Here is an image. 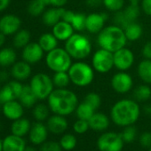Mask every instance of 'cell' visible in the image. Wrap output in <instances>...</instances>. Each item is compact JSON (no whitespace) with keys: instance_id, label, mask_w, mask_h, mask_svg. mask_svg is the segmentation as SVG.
Returning a JSON list of instances; mask_svg holds the SVG:
<instances>
[{"instance_id":"6da1fadb","label":"cell","mask_w":151,"mask_h":151,"mask_svg":"<svg viewBox=\"0 0 151 151\" xmlns=\"http://www.w3.org/2000/svg\"><path fill=\"white\" fill-rule=\"evenodd\" d=\"M110 119L118 127L133 125L140 116L139 102L132 99H122L111 107Z\"/></svg>"},{"instance_id":"7a4b0ae2","label":"cell","mask_w":151,"mask_h":151,"mask_svg":"<svg viewBox=\"0 0 151 151\" xmlns=\"http://www.w3.org/2000/svg\"><path fill=\"white\" fill-rule=\"evenodd\" d=\"M78 103L77 94L67 88H56L47 98V105L51 112L63 116L74 113Z\"/></svg>"},{"instance_id":"3957f363","label":"cell","mask_w":151,"mask_h":151,"mask_svg":"<svg viewBox=\"0 0 151 151\" xmlns=\"http://www.w3.org/2000/svg\"><path fill=\"white\" fill-rule=\"evenodd\" d=\"M127 41L124 29L115 24L104 27L97 37L100 47L111 52L124 47Z\"/></svg>"},{"instance_id":"277c9868","label":"cell","mask_w":151,"mask_h":151,"mask_svg":"<svg viewBox=\"0 0 151 151\" xmlns=\"http://www.w3.org/2000/svg\"><path fill=\"white\" fill-rule=\"evenodd\" d=\"M92 48L90 39L80 33H74L65 42V50L72 59L78 60L87 58L92 52Z\"/></svg>"},{"instance_id":"5b68a950","label":"cell","mask_w":151,"mask_h":151,"mask_svg":"<svg viewBox=\"0 0 151 151\" xmlns=\"http://www.w3.org/2000/svg\"><path fill=\"white\" fill-rule=\"evenodd\" d=\"M94 71L92 65L79 60L72 63L68 73L73 85L78 87H86L93 82Z\"/></svg>"},{"instance_id":"8992f818","label":"cell","mask_w":151,"mask_h":151,"mask_svg":"<svg viewBox=\"0 0 151 151\" xmlns=\"http://www.w3.org/2000/svg\"><path fill=\"white\" fill-rule=\"evenodd\" d=\"M45 64L53 72H68L72 65V58L65 48L56 47L47 52Z\"/></svg>"},{"instance_id":"52a82bcc","label":"cell","mask_w":151,"mask_h":151,"mask_svg":"<svg viewBox=\"0 0 151 151\" xmlns=\"http://www.w3.org/2000/svg\"><path fill=\"white\" fill-rule=\"evenodd\" d=\"M29 86L39 101L47 100L54 90L52 78L45 73H37L30 79Z\"/></svg>"},{"instance_id":"ba28073f","label":"cell","mask_w":151,"mask_h":151,"mask_svg":"<svg viewBox=\"0 0 151 151\" xmlns=\"http://www.w3.org/2000/svg\"><path fill=\"white\" fill-rule=\"evenodd\" d=\"M124 144L121 133L112 131L102 132L96 141L99 151H123Z\"/></svg>"},{"instance_id":"9c48e42d","label":"cell","mask_w":151,"mask_h":151,"mask_svg":"<svg viewBox=\"0 0 151 151\" xmlns=\"http://www.w3.org/2000/svg\"><path fill=\"white\" fill-rule=\"evenodd\" d=\"M92 66L95 71L101 74H106L109 72L114 68L113 52L100 48L93 55Z\"/></svg>"},{"instance_id":"30bf717a","label":"cell","mask_w":151,"mask_h":151,"mask_svg":"<svg viewBox=\"0 0 151 151\" xmlns=\"http://www.w3.org/2000/svg\"><path fill=\"white\" fill-rule=\"evenodd\" d=\"M110 85L116 93L119 94H125L132 90L133 86V80L131 75L125 71H120L112 77Z\"/></svg>"},{"instance_id":"8fae6325","label":"cell","mask_w":151,"mask_h":151,"mask_svg":"<svg viewBox=\"0 0 151 151\" xmlns=\"http://www.w3.org/2000/svg\"><path fill=\"white\" fill-rule=\"evenodd\" d=\"M23 85L17 80L8 81L0 89V104H4L7 101L19 100L22 93Z\"/></svg>"},{"instance_id":"7c38bea8","label":"cell","mask_w":151,"mask_h":151,"mask_svg":"<svg viewBox=\"0 0 151 151\" xmlns=\"http://www.w3.org/2000/svg\"><path fill=\"white\" fill-rule=\"evenodd\" d=\"M114 67L120 71H126L131 68L134 63V54L125 46L113 52Z\"/></svg>"},{"instance_id":"4fadbf2b","label":"cell","mask_w":151,"mask_h":151,"mask_svg":"<svg viewBox=\"0 0 151 151\" xmlns=\"http://www.w3.org/2000/svg\"><path fill=\"white\" fill-rule=\"evenodd\" d=\"M22 20L19 16L12 14H5L0 18V32L6 36L14 35L21 29Z\"/></svg>"},{"instance_id":"5bb4252c","label":"cell","mask_w":151,"mask_h":151,"mask_svg":"<svg viewBox=\"0 0 151 151\" xmlns=\"http://www.w3.org/2000/svg\"><path fill=\"white\" fill-rule=\"evenodd\" d=\"M48 135L49 131L46 124H45L44 122L37 121L32 124L30 131L28 134L29 141L34 146H41L47 140Z\"/></svg>"},{"instance_id":"9a60e30c","label":"cell","mask_w":151,"mask_h":151,"mask_svg":"<svg viewBox=\"0 0 151 151\" xmlns=\"http://www.w3.org/2000/svg\"><path fill=\"white\" fill-rule=\"evenodd\" d=\"M44 53L45 52L38 43L30 42L24 48H22V58L24 61L32 65L39 62L43 59Z\"/></svg>"},{"instance_id":"2e32d148","label":"cell","mask_w":151,"mask_h":151,"mask_svg":"<svg viewBox=\"0 0 151 151\" xmlns=\"http://www.w3.org/2000/svg\"><path fill=\"white\" fill-rule=\"evenodd\" d=\"M108 19V14L105 13H92L86 16V29L91 34H99L104 28Z\"/></svg>"},{"instance_id":"e0dca14e","label":"cell","mask_w":151,"mask_h":151,"mask_svg":"<svg viewBox=\"0 0 151 151\" xmlns=\"http://www.w3.org/2000/svg\"><path fill=\"white\" fill-rule=\"evenodd\" d=\"M45 124L49 132L53 135H62L68 128V122L66 116L56 114L50 116Z\"/></svg>"},{"instance_id":"ac0fdd59","label":"cell","mask_w":151,"mask_h":151,"mask_svg":"<svg viewBox=\"0 0 151 151\" xmlns=\"http://www.w3.org/2000/svg\"><path fill=\"white\" fill-rule=\"evenodd\" d=\"M24 109L19 100H14L2 104L1 111L8 120L14 121L23 116Z\"/></svg>"},{"instance_id":"d6986e66","label":"cell","mask_w":151,"mask_h":151,"mask_svg":"<svg viewBox=\"0 0 151 151\" xmlns=\"http://www.w3.org/2000/svg\"><path fill=\"white\" fill-rule=\"evenodd\" d=\"M32 73V68L31 65L26 61L20 60L16 61L11 68L10 74L14 80L22 82L29 78Z\"/></svg>"},{"instance_id":"ffe728a7","label":"cell","mask_w":151,"mask_h":151,"mask_svg":"<svg viewBox=\"0 0 151 151\" xmlns=\"http://www.w3.org/2000/svg\"><path fill=\"white\" fill-rule=\"evenodd\" d=\"M26 147L24 137L11 133L3 139V151H24Z\"/></svg>"},{"instance_id":"44dd1931","label":"cell","mask_w":151,"mask_h":151,"mask_svg":"<svg viewBox=\"0 0 151 151\" xmlns=\"http://www.w3.org/2000/svg\"><path fill=\"white\" fill-rule=\"evenodd\" d=\"M110 117L102 112H95L88 120L90 129L95 132H105L110 124Z\"/></svg>"},{"instance_id":"7402d4cb","label":"cell","mask_w":151,"mask_h":151,"mask_svg":"<svg viewBox=\"0 0 151 151\" xmlns=\"http://www.w3.org/2000/svg\"><path fill=\"white\" fill-rule=\"evenodd\" d=\"M52 33L55 36V37L59 41H64L66 42L75 32L74 28L72 25L65 21H60L58 23H56L53 27H52Z\"/></svg>"},{"instance_id":"603a6c76","label":"cell","mask_w":151,"mask_h":151,"mask_svg":"<svg viewBox=\"0 0 151 151\" xmlns=\"http://www.w3.org/2000/svg\"><path fill=\"white\" fill-rule=\"evenodd\" d=\"M32 124L28 118L21 117L17 120L13 121L11 124V133L20 136V137H25L29 134Z\"/></svg>"},{"instance_id":"cb8c5ba5","label":"cell","mask_w":151,"mask_h":151,"mask_svg":"<svg viewBox=\"0 0 151 151\" xmlns=\"http://www.w3.org/2000/svg\"><path fill=\"white\" fill-rule=\"evenodd\" d=\"M63 10V7H52L45 10L42 14V21L44 24L48 27H53L56 23L61 21Z\"/></svg>"},{"instance_id":"d4e9b609","label":"cell","mask_w":151,"mask_h":151,"mask_svg":"<svg viewBox=\"0 0 151 151\" xmlns=\"http://www.w3.org/2000/svg\"><path fill=\"white\" fill-rule=\"evenodd\" d=\"M37 101H38V99L33 93L29 85L23 86L22 93L19 97V101L22 104V106L26 109L33 108L37 104Z\"/></svg>"},{"instance_id":"484cf974","label":"cell","mask_w":151,"mask_h":151,"mask_svg":"<svg viewBox=\"0 0 151 151\" xmlns=\"http://www.w3.org/2000/svg\"><path fill=\"white\" fill-rule=\"evenodd\" d=\"M17 54L11 47H3L0 49V67L5 68L13 66L16 62Z\"/></svg>"},{"instance_id":"4316f807","label":"cell","mask_w":151,"mask_h":151,"mask_svg":"<svg viewBox=\"0 0 151 151\" xmlns=\"http://www.w3.org/2000/svg\"><path fill=\"white\" fill-rule=\"evenodd\" d=\"M58 42L59 40L52 33H44L40 36L37 43L42 47L44 52L47 53L50 51L58 47Z\"/></svg>"},{"instance_id":"83f0119b","label":"cell","mask_w":151,"mask_h":151,"mask_svg":"<svg viewBox=\"0 0 151 151\" xmlns=\"http://www.w3.org/2000/svg\"><path fill=\"white\" fill-rule=\"evenodd\" d=\"M139 78L147 85H151V60L144 59L137 68Z\"/></svg>"},{"instance_id":"f1b7e54d","label":"cell","mask_w":151,"mask_h":151,"mask_svg":"<svg viewBox=\"0 0 151 151\" xmlns=\"http://www.w3.org/2000/svg\"><path fill=\"white\" fill-rule=\"evenodd\" d=\"M124 31L127 40L131 42L139 40L143 34V29L137 22H131L124 29Z\"/></svg>"},{"instance_id":"f546056e","label":"cell","mask_w":151,"mask_h":151,"mask_svg":"<svg viewBox=\"0 0 151 151\" xmlns=\"http://www.w3.org/2000/svg\"><path fill=\"white\" fill-rule=\"evenodd\" d=\"M133 100L137 102H146L151 98V88L148 85H139L133 90Z\"/></svg>"},{"instance_id":"4dcf8cb0","label":"cell","mask_w":151,"mask_h":151,"mask_svg":"<svg viewBox=\"0 0 151 151\" xmlns=\"http://www.w3.org/2000/svg\"><path fill=\"white\" fill-rule=\"evenodd\" d=\"M140 10L141 8L139 6V3H130L129 6H127L122 10V13L124 15L127 22L131 23L137 22L138 18L140 15Z\"/></svg>"},{"instance_id":"1f68e13d","label":"cell","mask_w":151,"mask_h":151,"mask_svg":"<svg viewBox=\"0 0 151 151\" xmlns=\"http://www.w3.org/2000/svg\"><path fill=\"white\" fill-rule=\"evenodd\" d=\"M50 109L48 105L44 103L36 104L32 109V116L34 119L37 122H45L50 116Z\"/></svg>"},{"instance_id":"d6a6232c","label":"cell","mask_w":151,"mask_h":151,"mask_svg":"<svg viewBox=\"0 0 151 151\" xmlns=\"http://www.w3.org/2000/svg\"><path fill=\"white\" fill-rule=\"evenodd\" d=\"M95 112L96 110L84 101L78 103L77 109L75 110V113L78 119H83V120H87V121L92 117V116Z\"/></svg>"},{"instance_id":"836d02e7","label":"cell","mask_w":151,"mask_h":151,"mask_svg":"<svg viewBox=\"0 0 151 151\" xmlns=\"http://www.w3.org/2000/svg\"><path fill=\"white\" fill-rule=\"evenodd\" d=\"M30 33L27 29H20L14 35V45L16 48H24L30 43Z\"/></svg>"},{"instance_id":"e575fe53","label":"cell","mask_w":151,"mask_h":151,"mask_svg":"<svg viewBox=\"0 0 151 151\" xmlns=\"http://www.w3.org/2000/svg\"><path fill=\"white\" fill-rule=\"evenodd\" d=\"M59 143L65 151H71L78 145V139L72 133H63L59 140Z\"/></svg>"},{"instance_id":"d590c367","label":"cell","mask_w":151,"mask_h":151,"mask_svg":"<svg viewBox=\"0 0 151 151\" xmlns=\"http://www.w3.org/2000/svg\"><path fill=\"white\" fill-rule=\"evenodd\" d=\"M52 78L56 88H67L69 83H71L68 72H54Z\"/></svg>"},{"instance_id":"8d00e7d4","label":"cell","mask_w":151,"mask_h":151,"mask_svg":"<svg viewBox=\"0 0 151 151\" xmlns=\"http://www.w3.org/2000/svg\"><path fill=\"white\" fill-rule=\"evenodd\" d=\"M46 5L41 0H31L28 6V13L33 17H38L45 11Z\"/></svg>"},{"instance_id":"74e56055","label":"cell","mask_w":151,"mask_h":151,"mask_svg":"<svg viewBox=\"0 0 151 151\" xmlns=\"http://www.w3.org/2000/svg\"><path fill=\"white\" fill-rule=\"evenodd\" d=\"M86 16L87 15L83 13H75L70 24L72 25V27L76 31L81 32L86 29Z\"/></svg>"},{"instance_id":"f35d334b","label":"cell","mask_w":151,"mask_h":151,"mask_svg":"<svg viewBox=\"0 0 151 151\" xmlns=\"http://www.w3.org/2000/svg\"><path fill=\"white\" fill-rule=\"evenodd\" d=\"M120 133L124 143H132L138 137V130L134 126V124L124 127L123 131Z\"/></svg>"},{"instance_id":"ab89813d","label":"cell","mask_w":151,"mask_h":151,"mask_svg":"<svg viewBox=\"0 0 151 151\" xmlns=\"http://www.w3.org/2000/svg\"><path fill=\"white\" fill-rule=\"evenodd\" d=\"M125 0H102V5L110 12H119L124 9Z\"/></svg>"},{"instance_id":"60d3db41","label":"cell","mask_w":151,"mask_h":151,"mask_svg":"<svg viewBox=\"0 0 151 151\" xmlns=\"http://www.w3.org/2000/svg\"><path fill=\"white\" fill-rule=\"evenodd\" d=\"M84 101H86L91 107H93L95 110H97L101 105V97L97 93L92 92L85 96Z\"/></svg>"},{"instance_id":"b9f144b4","label":"cell","mask_w":151,"mask_h":151,"mask_svg":"<svg viewBox=\"0 0 151 151\" xmlns=\"http://www.w3.org/2000/svg\"><path fill=\"white\" fill-rule=\"evenodd\" d=\"M90 129L89 123L87 120H83V119H78L74 124H73V131L75 133L83 135L88 132Z\"/></svg>"},{"instance_id":"7bdbcfd3","label":"cell","mask_w":151,"mask_h":151,"mask_svg":"<svg viewBox=\"0 0 151 151\" xmlns=\"http://www.w3.org/2000/svg\"><path fill=\"white\" fill-rule=\"evenodd\" d=\"M39 151H62V148L59 142L53 140H46L40 146Z\"/></svg>"},{"instance_id":"ee69618b","label":"cell","mask_w":151,"mask_h":151,"mask_svg":"<svg viewBox=\"0 0 151 151\" xmlns=\"http://www.w3.org/2000/svg\"><path fill=\"white\" fill-rule=\"evenodd\" d=\"M138 140L141 147L147 148V149L150 148L151 147V132L146 131V132H141L139 136Z\"/></svg>"},{"instance_id":"f6af8a7d","label":"cell","mask_w":151,"mask_h":151,"mask_svg":"<svg viewBox=\"0 0 151 151\" xmlns=\"http://www.w3.org/2000/svg\"><path fill=\"white\" fill-rule=\"evenodd\" d=\"M140 8L146 15L151 16V0H141Z\"/></svg>"},{"instance_id":"bcb514c9","label":"cell","mask_w":151,"mask_h":151,"mask_svg":"<svg viewBox=\"0 0 151 151\" xmlns=\"http://www.w3.org/2000/svg\"><path fill=\"white\" fill-rule=\"evenodd\" d=\"M141 53L145 59L151 60V41H147L141 49Z\"/></svg>"},{"instance_id":"7dc6e473","label":"cell","mask_w":151,"mask_h":151,"mask_svg":"<svg viewBox=\"0 0 151 151\" xmlns=\"http://www.w3.org/2000/svg\"><path fill=\"white\" fill-rule=\"evenodd\" d=\"M75 14V12L71 11V10H67L64 8L63 10V13H62V17H61V20L62 21H65L68 23L71 22L72 19H73V16Z\"/></svg>"},{"instance_id":"c3c4849f","label":"cell","mask_w":151,"mask_h":151,"mask_svg":"<svg viewBox=\"0 0 151 151\" xmlns=\"http://www.w3.org/2000/svg\"><path fill=\"white\" fill-rule=\"evenodd\" d=\"M11 74L6 69L0 70V83H6L9 80Z\"/></svg>"},{"instance_id":"681fc988","label":"cell","mask_w":151,"mask_h":151,"mask_svg":"<svg viewBox=\"0 0 151 151\" xmlns=\"http://www.w3.org/2000/svg\"><path fill=\"white\" fill-rule=\"evenodd\" d=\"M68 3V0H50V6L52 7H64V6Z\"/></svg>"},{"instance_id":"f907efd6","label":"cell","mask_w":151,"mask_h":151,"mask_svg":"<svg viewBox=\"0 0 151 151\" xmlns=\"http://www.w3.org/2000/svg\"><path fill=\"white\" fill-rule=\"evenodd\" d=\"M86 4L91 8H97L102 5V0H86Z\"/></svg>"},{"instance_id":"816d5d0a","label":"cell","mask_w":151,"mask_h":151,"mask_svg":"<svg viewBox=\"0 0 151 151\" xmlns=\"http://www.w3.org/2000/svg\"><path fill=\"white\" fill-rule=\"evenodd\" d=\"M11 4V0H0V13L8 8Z\"/></svg>"},{"instance_id":"f5cc1de1","label":"cell","mask_w":151,"mask_h":151,"mask_svg":"<svg viewBox=\"0 0 151 151\" xmlns=\"http://www.w3.org/2000/svg\"><path fill=\"white\" fill-rule=\"evenodd\" d=\"M143 111L145 113V115L151 116V103H147L144 106L143 108Z\"/></svg>"},{"instance_id":"db71d44e","label":"cell","mask_w":151,"mask_h":151,"mask_svg":"<svg viewBox=\"0 0 151 151\" xmlns=\"http://www.w3.org/2000/svg\"><path fill=\"white\" fill-rule=\"evenodd\" d=\"M6 36L5 34H3L2 32H0V48H1L5 45L6 40Z\"/></svg>"},{"instance_id":"11a10c76","label":"cell","mask_w":151,"mask_h":151,"mask_svg":"<svg viewBox=\"0 0 151 151\" xmlns=\"http://www.w3.org/2000/svg\"><path fill=\"white\" fill-rule=\"evenodd\" d=\"M24 151H39V150H37L33 145V146H27Z\"/></svg>"},{"instance_id":"9f6ffc18","label":"cell","mask_w":151,"mask_h":151,"mask_svg":"<svg viewBox=\"0 0 151 151\" xmlns=\"http://www.w3.org/2000/svg\"><path fill=\"white\" fill-rule=\"evenodd\" d=\"M0 151H3V139H0Z\"/></svg>"},{"instance_id":"6f0895ef","label":"cell","mask_w":151,"mask_h":151,"mask_svg":"<svg viewBox=\"0 0 151 151\" xmlns=\"http://www.w3.org/2000/svg\"><path fill=\"white\" fill-rule=\"evenodd\" d=\"M41 1H43L46 6H50V0H41Z\"/></svg>"},{"instance_id":"680465c9","label":"cell","mask_w":151,"mask_h":151,"mask_svg":"<svg viewBox=\"0 0 151 151\" xmlns=\"http://www.w3.org/2000/svg\"><path fill=\"white\" fill-rule=\"evenodd\" d=\"M128 1L130 3H139V1H141V0H128Z\"/></svg>"},{"instance_id":"91938a15","label":"cell","mask_w":151,"mask_h":151,"mask_svg":"<svg viewBox=\"0 0 151 151\" xmlns=\"http://www.w3.org/2000/svg\"><path fill=\"white\" fill-rule=\"evenodd\" d=\"M2 131V124H1V122H0V132Z\"/></svg>"},{"instance_id":"94428289","label":"cell","mask_w":151,"mask_h":151,"mask_svg":"<svg viewBox=\"0 0 151 151\" xmlns=\"http://www.w3.org/2000/svg\"><path fill=\"white\" fill-rule=\"evenodd\" d=\"M147 151H151V147H150V148H148V149H147Z\"/></svg>"},{"instance_id":"6125c7cd","label":"cell","mask_w":151,"mask_h":151,"mask_svg":"<svg viewBox=\"0 0 151 151\" xmlns=\"http://www.w3.org/2000/svg\"><path fill=\"white\" fill-rule=\"evenodd\" d=\"M0 89H1V87H0Z\"/></svg>"}]
</instances>
